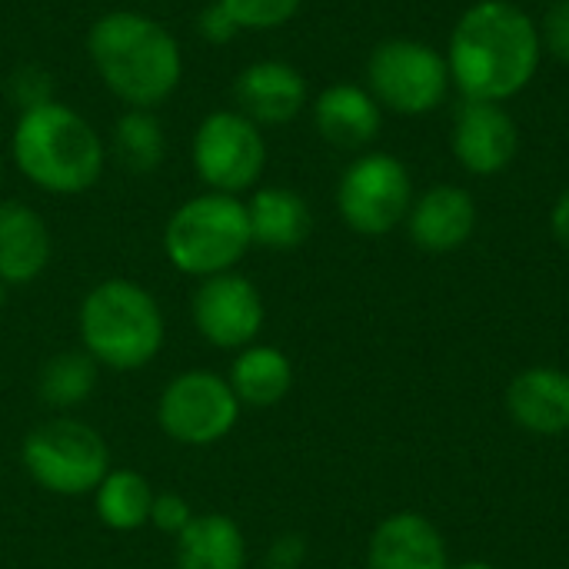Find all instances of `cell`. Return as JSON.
Instances as JSON below:
<instances>
[{"mask_svg": "<svg viewBox=\"0 0 569 569\" xmlns=\"http://www.w3.org/2000/svg\"><path fill=\"white\" fill-rule=\"evenodd\" d=\"M540 57V27L527 10L510 0H480L457 20L447 67L463 100L503 103L537 77Z\"/></svg>", "mask_w": 569, "mask_h": 569, "instance_id": "obj_1", "label": "cell"}, {"mask_svg": "<svg viewBox=\"0 0 569 569\" xmlns=\"http://www.w3.org/2000/svg\"><path fill=\"white\" fill-rule=\"evenodd\" d=\"M87 53L100 83L127 110L160 107L183 80L177 37L140 10H107L90 23Z\"/></svg>", "mask_w": 569, "mask_h": 569, "instance_id": "obj_2", "label": "cell"}, {"mask_svg": "<svg viewBox=\"0 0 569 569\" xmlns=\"http://www.w3.org/2000/svg\"><path fill=\"white\" fill-rule=\"evenodd\" d=\"M10 157L37 190L53 197H77L100 180L107 147L87 117L53 97L17 113Z\"/></svg>", "mask_w": 569, "mask_h": 569, "instance_id": "obj_3", "label": "cell"}, {"mask_svg": "<svg viewBox=\"0 0 569 569\" xmlns=\"http://www.w3.org/2000/svg\"><path fill=\"white\" fill-rule=\"evenodd\" d=\"M83 350L110 370L147 367L167 340V323L157 297L123 277L100 280L87 290L77 310Z\"/></svg>", "mask_w": 569, "mask_h": 569, "instance_id": "obj_4", "label": "cell"}, {"mask_svg": "<svg viewBox=\"0 0 569 569\" xmlns=\"http://www.w3.org/2000/svg\"><path fill=\"white\" fill-rule=\"evenodd\" d=\"M253 247L247 203L230 193H200L183 200L163 227V253L173 270L207 280L230 273Z\"/></svg>", "mask_w": 569, "mask_h": 569, "instance_id": "obj_5", "label": "cell"}, {"mask_svg": "<svg viewBox=\"0 0 569 569\" xmlns=\"http://www.w3.org/2000/svg\"><path fill=\"white\" fill-rule=\"evenodd\" d=\"M27 477L53 497H87L110 473L107 440L83 420L53 417L20 443Z\"/></svg>", "mask_w": 569, "mask_h": 569, "instance_id": "obj_6", "label": "cell"}, {"mask_svg": "<svg viewBox=\"0 0 569 569\" xmlns=\"http://www.w3.org/2000/svg\"><path fill=\"white\" fill-rule=\"evenodd\" d=\"M367 90L383 110L423 117L447 100L450 67L447 57L410 37H393L373 47L367 60Z\"/></svg>", "mask_w": 569, "mask_h": 569, "instance_id": "obj_7", "label": "cell"}, {"mask_svg": "<svg viewBox=\"0 0 569 569\" xmlns=\"http://www.w3.org/2000/svg\"><path fill=\"white\" fill-rule=\"evenodd\" d=\"M193 170L213 193L240 197L253 190L267 170L263 130L240 110H213L193 130Z\"/></svg>", "mask_w": 569, "mask_h": 569, "instance_id": "obj_8", "label": "cell"}, {"mask_svg": "<svg viewBox=\"0 0 569 569\" xmlns=\"http://www.w3.org/2000/svg\"><path fill=\"white\" fill-rule=\"evenodd\" d=\"M413 207V180L403 160L373 150L360 153L337 183V210L360 237H383L407 220Z\"/></svg>", "mask_w": 569, "mask_h": 569, "instance_id": "obj_9", "label": "cell"}, {"mask_svg": "<svg viewBox=\"0 0 569 569\" xmlns=\"http://www.w3.org/2000/svg\"><path fill=\"white\" fill-rule=\"evenodd\" d=\"M237 420L240 400L213 370L177 373L157 400V423L180 447H213L230 437Z\"/></svg>", "mask_w": 569, "mask_h": 569, "instance_id": "obj_10", "label": "cell"}, {"mask_svg": "<svg viewBox=\"0 0 569 569\" xmlns=\"http://www.w3.org/2000/svg\"><path fill=\"white\" fill-rule=\"evenodd\" d=\"M267 307L253 280L243 273H217L200 280L193 293V327L217 350H243L263 330Z\"/></svg>", "mask_w": 569, "mask_h": 569, "instance_id": "obj_11", "label": "cell"}, {"mask_svg": "<svg viewBox=\"0 0 569 569\" xmlns=\"http://www.w3.org/2000/svg\"><path fill=\"white\" fill-rule=\"evenodd\" d=\"M450 143H453L457 163L467 173L493 177L513 163L520 150V130H517V120L500 103L463 100L453 113Z\"/></svg>", "mask_w": 569, "mask_h": 569, "instance_id": "obj_12", "label": "cell"}, {"mask_svg": "<svg viewBox=\"0 0 569 569\" xmlns=\"http://www.w3.org/2000/svg\"><path fill=\"white\" fill-rule=\"evenodd\" d=\"M233 100L257 127H280L307 107V80L293 63L257 60L237 73Z\"/></svg>", "mask_w": 569, "mask_h": 569, "instance_id": "obj_13", "label": "cell"}, {"mask_svg": "<svg viewBox=\"0 0 569 569\" xmlns=\"http://www.w3.org/2000/svg\"><path fill=\"white\" fill-rule=\"evenodd\" d=\"M410 240L427 253H453L477 230V203L463 187L440 183L420 193L407 213Z\"/></svg>", "mask_w": 569, "mask_h": 569, "instance_id": "obj_14", "label": "cell"}, {"mask_svg": "<svg viewBox=\"0 0 569 569\" xmlns=\"http://www.w3.org/2000/svg\"><path fill=\"white\" fill-rule=\"evenodd\" d=\"M507 413L530 437L569 433V373L557 367L520 370L507 387Z\"/></svg>", "mask_w": 569, "mask_h": 569, "instance_id": "obj_15", "label": "cell"}, {"mask_svg": "<svg viewBox=\"0 0 569 569\" xmlns=\"http://www.w3.org/2000/svg\"><path fill=\"white\" fill-rule=\"evenodd\" d=\"M367 569H450V557L440 530L423 513L403 510L377 523Z\"/></svg>", "mask_w": 569, "mask_h": 569, "instance_id": "obj_16", "label": "cell"}, {"mask_svg": "<svg viewBox=\"0 0 569 569\" xmlns=\"http://www.w3.org/2000/svg\"><path fill=\"white\" fill-rule=\"evenodd\" d=\"M50 253L53 240L43 217L23 200H0V283H33L47 270Z\"/></svg>", "mask_w": 569, "mask_h": 569, "instance_id": "obj_17", "label": "cell"}, {"mask_svg": "<svg viewBox=\"0 0 569 569\" xmlns=\"http://www.w3.org/2000/svg\"><path fill=\"white\" fill-rule=\"evenodd\" d=\"M380 123H383V107L373 100L367 87L333 83L313 100L317 133L340 150H360L373 143L380 133Z\"/></svg>", "mask_w": 569, "mask_h": 569, "instance_id": "obj_18", "label": "cell"}, {"mask_svg": "<svg viewBox=\"0 0 569 569\" xmlns=\"http://www.w3.org/2000/svg\"><path fill=\"white\" fill-rule=\"evenodd\" d=\"M250 233L257 247L267 250H297L313 227L307 200L290 187H260L247 200Z\"/></svg>", "mask_w": 569, "mask_h": 569, "instance_id": "obj_19", "label": "cell"}, {"mask_svg": "<svg viewBox=\"0 0 569 569\" xmlns=\"http://www.w3.org/2000/svg\"><path fill=\"white\" fill-rule=\"evenodd\" d=\"M227 383L237 393L240 407L267 410V407H277L293 390V363L280 347L250 343L237 350Z\"/></svg>", "mask_w": 569, "mask_h": 569, "instance_id": "obj_20", "label": "cell"}, {"mask_svg": "<svg viewBox=\"0 0 569 569\" xmlns=\"http://www.w3.org/2000/svg\"><path fill=\"white\" fill-rule=\"evenodd\" d=\"M177 569H247V540L227 513H200L177 537Z\"/></svg>", "mask_w": 569, "mask_h": 569, "instance_id": "obj_21", "label": "cell"}, {"mask_svg": "<svg viewBox=\"0 0 569 569\" xmlns=\"http://www.w3.org/2000/svg\"><path fill=\"white\" fill-rule=\"evenodd\" d=\"M153 497V487L137 470H110L93 490V510L107 530L130 533L150 523Z\"/></svg>", "mask_w": 569, "mask_h": 569, "instance_id": "obj_22", "label": "cell"}, {"mask_svg": "<svg viewBox=\"0 0 569 569\" xmlns=\"http://www.w3.org/2000/svg\"><path fill=\"white\" fill-rule=\"evenodd\" d=\"M97 360L87 350H63L40 367L37 393L50 410H70L97 390Z\"/></svg>", "mask_w": 569, "mask_h": 569, "instance_id": "obj_23", "label": "cell"}, {"mask_svg": "<svg viewBox=\"0 0 569 569\" xmlns=\"http://www.w3.org/2000/svg\"><path fill=\"white\" fill-rule=\"evenodd\" d=\"M167 137L153 110H123L113 123V157L130 173H150L163 163Z\"/></svg>", "mask_w": 569, "mask_h": 569, "instance_id": "obj_24", "label": "cell"}, {"mask_svg": "<svg viewBox=\"0 0 569 569\" xmlns=\"http://www.w3.org/2000/svg\"><path fill=\"white\" fill-rule=\"evenodd\" d=\"M220 7L240 30H280L300 13L303 0H220Z\"/></svg>", "mask_w": 569, "mask_h": 569, "instance_id": "obj_25", "label": "cell"}, {"mask_svg": "<svg viewBox=\"0 0 569 569\" xmlns=\"http://www.w3.org/2000/svg\"><path fill=\"white\" fill-rule=\"evenodd\" d=\"M10 97H13V103H17L20 110L53 100L50 73H47L43 67H37V63L17 67V70L10 73Z\"/></svg>", "mask_w": 569, "mask_h": 569, "instance_id": "obj_26", "label": "cell"}, {"mask_svg": "<svg viewBox=\"0 0 569 569\" xmlns=\"http://www.w3.org/2000/svg\"><path fill=\"white\" fill-rule=\"evenodd\" d=\"M193 507L180 497V493H157L153 497V507H150V527H157L160 533H170V537H180L190 520H193Z\"/></svg>", "mask_w": 569, "mask_h": 569, "instance_id": "obj_27", "label": "cell"}, {"mask_svg": "<svg viewBox=\"0 0 569 569\" xmlns=\"http://www.w3.org/2000/svg\"><path fill=\"white\" fill-rule=\"evenodd\" d=\"M540 40L550 57H557L560 63H569V0H557L547 10V17L540 23Z\"/></svg>", "mask_w": 569, "mask_h": 569, "instance_id": "obj_28", "label": "cell"}, {"mask_svg": "<svg viewBox=\"0 0 569 569\" xmlns=\"http://www.w3.org/2000/svg\"><path fill=\"white\" fill-rule=\"evenodd\" d=\"M197 30H200V37H203L207 43H213V47H223V43H230V40L240 33V27H237L233 17L220 7V0H213V3H207V7L200 10Z\"/></svg>", "mask_w": 569, "mask_h": 569, "instance_id": "obj_29", "label": "cell"}, {"mask_svg": "<svg viewBox=\"0 0 569 569\" xmlns=\"http://www.w3.org/2000/svg\"><path fill=\"white\" fill-rule=\"evenodd\" d=\"M303 563H307V540L300 533H280L263 553V569H303Z\"/></svg>", "mask_w": 569, "mask_h": 569, "instance_id": "obj_30", "label": "cell"}, {"mask_svg": "<svg viewBox=\"0 0 569 569\" xmlns=\"http://www.w3.org/2000/svg\"><path fill=\"white\" fill-rule=\"evenodd\" d=\"M550 230L557 237V243H563L569 250V187L560 193V200L553 203V213H550Z\"/></svg>", "mask_w": 569, "mask_h": 569, "instance_id": "obj_31", "label": "cell"}, {"mask_svg": "<svg viewBox=\"0 0 569 569\" xmlns=\"http://www.w3.org/2000/svg\"><path fill=\"white\" fill-rule=\"evenodd\" d=\"M450 569H500V567H493V563H487V560H467V563H450Z\"/></svg>", "mask_w": 569, "mask_h": 569, "instance_id": "obj_32", "label": "cell"}, {"mask_svg": "<svg viewBox=\"0 0 569 569\" xmlns=\"http://www.w3.org/2000/svg\"><path fill=\"white\" fill-rule=\"evenodd\" d=\"M3 303H7V287L0 283V310H3Z\"/></svg>", "mask_w": 569, "mask_h": 569, "instance_id": "obj_33", "label": "cell"}, {"mask_svg": "<svg viewBox=\"0 0 569 569\" xmlns=\"http://www.w3.org/2000/svg\"><path fill=\"white\" fill-rule=\"evenodd\" d=\"M0 177H3V163H0Z\"/></svg>", "mask_w": 569, "mask_h": 569, "instance_id": "obj_34", "label": "cell"}]
</instances>
